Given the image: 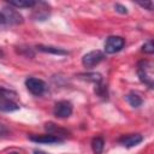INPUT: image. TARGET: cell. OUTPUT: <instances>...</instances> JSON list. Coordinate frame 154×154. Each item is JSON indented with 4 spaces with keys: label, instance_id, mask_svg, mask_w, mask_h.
Returning <instances> with one entry per match:
<instances>
[{
    "label": "cell",
    "instance_id": "6da1fadb",
    "mask_svg": "<svg viewBox=\"0 0 154 154\" xmlns=\"http://www.w3.org/2000/svg\"><path fill=\"white\" fill-rule=\"evenodd\" d=\"M137 76L142 83L152 89L154 85L153 63L149 60H140L137 64Z\"/></svg>",
    "mask_w": 154,
    "mask_h": 154
},
{
    "label": "cell",
    "instance_id": "7a4b0ae2",
    "mask_svg": "<svg viewBox=\"0 0 154 154\" xmlns=\"http://www.w3.org/2000/svg\"><path fill=\"white\" fill-rule=\"evenodd\" d=\"M25 87L26 89L35 96H40L46 93L47 90V84L45 81L35 77H29L25 79Z\"/></svg>",
    "mask_w": 154,
    "mask_h": 154
},
{
    "label": "cell",
    "instance_id": "3957f363",
    "mask_svg": "<svg viewBox=\"0 0 154 154\" xmlns=\"http://www.w3.org/2000/svg\"><path fill=\"white\" fill-rule=\"evenodd\" d=\"M125 45V40L122 36H108L105 41L103 48L107 54H114L123 49Z\"/></svg>",
    "mask_w": 154,
    "mask_h": 154
},
{
    "label": "cell",
    "instance_id": "277c9868",
    "mask_svg": "<svg viewBox=\"0 0 154 154\" xmlns=\"http://www.w3.org/2000/svg\"><path fill=\"white\" fill-rule=\"evenodd\" d=\"M72 111H73L72 103L67 100H61V101L55 102L54 108H53V114L57 118L65 119V118H69L72 114Z\"/></svg>",
    "mask_w": 154,
    "mask_h": 154
},
{
    "label": "cell",
    "instance_id": "5b68a950",
    "mask_svg": "<svg viewBox=\"0 0 154 154\" xmlns=\"http://www.w3.org/2000/svg\"><path fill=\"white\" fill-rule=\"evenodd\" d=\"M103 59H105V54L101 51H90L83 55L82 64L84 67L90 69V67H94L95 65L100 64Z\"/></svg>",
    "mask_w": 154,
    "mask_h": 154
},
{
    "label": "cell",
    "instance_id": "8992f818",
    "mask_svg": "<svg viewBox=\"0 0 154 154\" xmlns=\"http://www.w3.org/2000/svg\"><path fill=\"white\" fill-rule=\"evenodd\" d=\"M5 19H6V24H22L23 23V17L22 14L12 6H5L4 10L1 11Z\"/></svg>",
    "mask_w": 154,
    "mask_h": 154
},
{
    "label": "cell",
    "instance_id": "52a82bcc",
    "mask_svg": "<svg viewBox=\"0 0 154 154\" xmlns=\"http://www.w3.org/2000/svg\"><path fill=\"white\" fill-rule=\"evenodd\" d=\"M142 141H143V136L140 135V134L123 135V136L118 140V142H119L123 147H126V148H132V147L140 144Z\"/></svg>",
    "mask_w": 154,
    "mask_h": 154
},
{
    "label": "cell",
    "instance_id": "ba28073f",
    "mask_svg": "<svg viewBox=\"0 0 154 154\" xmlns=\"http://www.w3.org/2000/svg\"><path fill=\"white\" fill-rule=\"evenodd\" d=\"M29 140L35 143H45V144H54V143H63L64 140L55 137L53 135L46 134V135H30Z\"/></svg>",
    "mask_w": 154,
    "mask_h": 154
},
{
    "label": "cell",
    "instance_id": "9c48e42d",
    "mask_svg": "<svg viewBox=\"0 0 154 154\" xmlns=\"http://www.w3.org/2000/svg\"><path fill=\"white\" fill-rule=\"evenodd\" d=\"M19 109V105L12 97L0 95V112H14Z\"/></svg>",
    "mask_w": 154,
    "mask_h": 154
},
{
    "label": "cell",
    "instance_id": "30bf717a",
    "mask_svg": "<svg viewBox=\"0 0 154 154\" xmlns=\"http://www.w3.org/2000/svg\"><path fill=\"white\" fill-rule=\"evenodd\" d=\"M38 10H34L32 18L35 20H45L49 17V5L46 2H36Z\"/></svg>",
    "mask_w": 154,
    "mask_h": 154
},
{
    "label": "cell",
    "instance_id": "8fae6325",
    "mask_svg": "<svg viewBox=\"0 0 154 154\" xmlns=\"http://www.w3.org/2000/svg\"><path fill=\"white\" fill-rule=\"evenodd\" d=\"M45 129H46V131H47L49 135H53V136L59 137V138H61V140H64V138L67 136V134H69L65 129H61V128L57 126L54 123H46Z\"/></svg>",
    "mask_w": 154,
    "mask_h": 154
},
{
    "label": "cell",
    "instance_id": "7c38bea8",
    "mask_svg": "<svg viewBox=\"0 0 154 154\" xmlns=\"http://www.w3.org/2000/svg\"><path fill=\"white\" fill-rule=\"evenodd\" d=\"M36 49L43 53H51V54H55V55H66L69 54L67 51L59 48V47H53V46H45V45H37Z\"/></svg>",
    "mask_w": 154,
    "mask_h": 154
},
{
    "label": "cell",
    "instance_id": "4fadbf2b",
    "mask_svg": "<svg viewBox=\"0 0 154 154\" xmlns=\"http://www.w3.org/2000/svg\"><path fill=\"white\" fill-rule=\"evenodd\" d=\"M78 78L81 79H84V81H88V82H91L94 84H99L102 82V76L97 72H87V73H79L78 75Z\"/></svg>",
    "mask_w": 154,
    "mask_h": 154
},
{
    "label": "cell",
    "instance_id": "5bb4252c",
    "mask_svg": "<svg viewBox=\"0 0 154 154\" xmlns=\"http://www.w3.org/2000/svg\"><path fill=\"white\" fill-rule=\"evenodd\" d=\"M7 4L14 8H31L35 6L36 1H32V0H11Z\"/></svg>",
    "mask_w": 154,
    "mask_h": 154
},
{
    "label": "cell",
    "instance_id": "9a60e30c",
    "mask_svg": "<svg viewBox=\"0 0 154 154\" xmlns=\"http://www.w3.org/2000/svg\"><path fill=\"white\" fill-rule=\"evenodd\" d=\"M125 99H126V101L129 102V105H130L131 107H135V108L140 107V106L143 103L142 97H141L137 93H135V91H130V93L125 96Z\"/></svg>",
    "mask_w": 154,
    "mask_h": 154
},
{
    "label": "cell",
    "instance_id": "2e32d148",
    "mask_svg": "<svg viewBox=\"0 0 154 154\" xmlns=\"http://www.w3.org/2000/svg\"><path fill=\"white\" fill-rule=\"evenodd\" d=\"M103 147H105V141L102 137L97 136L91 140V149H93L94 154H101L103 150Z\"/></svg>",
    "mask_w": 154,
    "mask_h": 154
},
{
    "label": "cell",
    "instance_id": "e0dca14e",
    "mask_svg": "<svg viewBox=\"0 0 154 154\" xmlns=\"http://www.w3.org/2000/svg\"><path fill=\"white\" fill-rule=\"evenodd\" d=\"M94 90H95V94H96L97 96L103 97V99H107V96H108V93H107V87H106V85H103L102 83L95 84Z\"/></svg>",
    "mask_w": 154,
    "mask_h": 154
},
{
    "label": "cell",
    "instance_id": "ac0fdd59",
    "mask_svg": "<svg viewBox=\"0 0 154 154\" xmlns=\"http://www.w3.org/2000/svg\"><path fill=\"white\" fill-rule=\"evenodd\" d=\"M142 52H144L146 54H153L154 53V45H153L152 40H149L148 42H146L142 46Z\"/></svg>",
    "mask_w": 154,
    "mask_h": 154
},
{
    "label": "cell",
    "instance_id": "d6986e66",
    "mask_svg": "<svg viewBox=\"0 0 154 154\" xmlns=\"http://www.w3.org/2000/svg\"><path fill=\"white\" fill-rule=\"evenodd\" d=\"M137 5H140L141 7L148 10V11H153V7H154V4L152 0H148V1H137Z\"/></svg>",
    "mask_w": 154,
    "mask_h": 154
},
{
    "label": "cell",
    "instance_id": "ffe728a7",
    "mask_svg": "<svg viewBox=\"0 0 154 154\" xmlns=\"http://www.w3.org/2000/svg\"><path fill=\"white\" fill-rule=\"evenodd\" d=\"M0 95H5V96H10V97H13L16 96V93L10 90V89H6V88H2L0 87Z\"/></svg>",
    "mask_w": 154,
    "mask_h": 154
},
{
    "label": "cell",
    "instance_id": "44dd1931",
    "mask_svg": "<svg viewBox=\"0 0 154 154\" xmlns=\"http://www.w3.org/2000/svg\"><path fill=\"white\" fill-rule=\"evenodd\" d=\"M114 8H116L117 12H119L122 14H126L128 13V8L125 6H123V5H120V4H116L114 5Z\"/></svg>",
    "mask_w": 154,
    "mask_h": 154
},
{
    "label": "cell",
    "instance_id": "7402d4cb",
    "mask_svg": "<svg viewBox=\"0 0 154 154\" xmlns=\"http://www.w3.org/2000/svg\"><path fill=\"white\" fill-rule=\"evenodd\" d=\"M7 134H8V129L2 123H0V136H5Z\"/></svg>",
    "mask_w": 154,
    "mask_h": 154
},
{
    "label": "cell",
    "instance_id": "603a6c76",
    "mask_svg": "<svg viewBox=\"0 0 154 154\" xmlns=\"http://www.w3.org/2000/svg\"><path fill=\"white\" fill-rule=\"evenodd\" d=\"M0 24H1V25H2V24H6V19H5L2 12H0Z\"/></svg>",
    "mask_w": 154,
    "mask_h": 154
},
{
    "label": "cell",
    "instance_id": "cb8c5ba5",
    "mask_svg": "<svg viewBox=\"0 0 154 154\" xmlns=\"http://www.w3.org/2000/svg\"><path fill=\"white\" fill-rule=\"evenodd\" d=\"M34 154H47L46 152H42V150H35Z\"/></svg>",
    "mask_w": 154,
    "mask_h": 154
},
{
    "label": "cell",
    "instance_id": "d4e9b609",
    "mask_svg": "<svg viewBox=\"0 0 154 154\" xmlns=\"http://www.w3.org/2000/svg\"><path fill=\"white\" fill-rule=\"evenodd\" d=\"M4 57V52H2V49L0 48V58H2Z\"/></svg>",
    "mask_w": 154,
    "mask_h": 154
}]
</instances>
